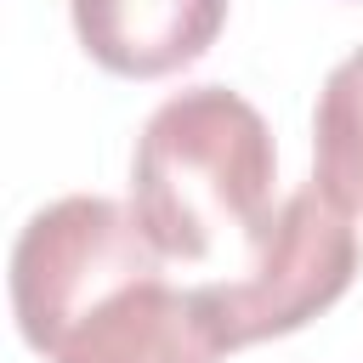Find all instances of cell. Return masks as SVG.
<instances>
[{
  "mask_svg": "<svg viewBox=\"0 0 363 363\" xmlns=\"http://www.w3.org/2000/svg\"><path fill=\"white\" fill-rule=\"evenodd\" d=\"M278 147L227 85H193L153 108L130 159V210L170 261H204L221 233L255 238L272 216Z\"/></svg>",
  "mask_w": 363,
  "mask_h": 363,
  "instance_id": "1",
  "label": "cell"
},
{
  "mask_svg": "<svg viewBox=\"0 0 363 363\" xmlns=\"http://www.w3.org/2000/svg\"><path fill=\"white\" fill-rule=\"evenodd\" d=\"M216 357L221 340L210 335L199 295L170 289L164 272L113 289L51 352V363H216Z\"/></svg>",
  "mask_w": 363,
  "mask_h": 363,
  "instance_id": "4",
  "label": "cell"
},
{
  "mask_svg": "<svg viewBox=\"0 0 363 363\" xmlns=\"http://www.w3.org/2000/svg\"><path fill=\"white\" fill-rule=\"evenodd\" d=\"M357 278V227L318 182L295 187L250 238L244 278L204 284L199 312L221 352L295 335L318 312H329Z\"/></svg>",
  "mask_w": 363,
  "mask_h": 363,
  "instance_id": "2",
  "label": "cell"
},
{
  "mask_svg": "<svg viewBox=\"0 0 363 363\" xmlns=\"http://www.w3.org/2000/svg\"><path fill=\"white\" fill-rule=\"evenodd\" d=\"M153 272H159V244L142 233L136 210L96 193L57 199L34 210L11 244L17 329L40 357H51L91 306Z\"/></svg>",
  "mask_w": 363,
  "mask_h": 363,
  "instance_id": "3",
  "label": "cell"
},
{
  "mask_svg": "<svg viewBox=\"0 0 363 363\" xmlns=\"http://www.w3.org/2000/svg\"><path fill=\"white\" fill-rule=\"evenodd\" d=\"M312 182L340 204L363 210V45L340 57L312 113Z\"/></svg>",
  "mask_w": 363,
  "mask_h": 363,
  "instance_id": "6",
  "label": "cell"
},
{
  "mask_svg": "<svg viewBox=\"0 0 363 363\" xmlns=\"http://www.w3.org/2000/svg\"><path fill=\"white\" fill-rule=\"evenodd\" d=\"M74 34L119 79H164L199 62L221 23L227 0H68Z\"/></svg>",
  "mask_w": 363,
  "mask_h": 363,
  "instance_id": "5",
  "label": "cell"
}]
</instances>
